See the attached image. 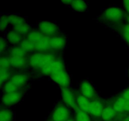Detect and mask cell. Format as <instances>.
Segmentation results:
<instances>
[{
    "mask_svg": "<svg viewBox=\"0 0 129 121\" xmlns=\"http://www.w3.org/2000/svg\"><path fill=\"white\" fill-rule=\"evenodd\" d=\"M90 102L89 99L83 95H78L76 98V103L79 109L88 113Z\"/></svg>",
    "mask_w": 129,
    "mask_h": 121,
    "instance_id": "16",
    "label": "cell"
},
{
    "mask_svg": "<svg viewBox=\"0 0 129 121\" xmlns=\"http://www.w3.org/2000/svg\"><path fill=\"white\" fill-rule=\"evenodd\" d=\"M124 14L122 9L117 6H112L106 9L102 14L103 19L109 22H118L123 19Z\"/></svg>",
    "mask_w": 129,
    "mask_h": 121,
    "instance_id": "3",
    "label": "cell"
},
{
    "mask_svg": "<svg viewBox=\"0 0 129 121\" xmlns=\"http://www.w3.org/2000/svg\"><path fill=\"white\" fill-rule=\"evenodd\" d=\"M66 45V40L62 36H55L51 37L50 47L51 49L56 50H61L64 49Z\"/></svg>",
    "mask_w": 129,
    "mask_h": 121,
    "instance_id": "11",
    "label": "cell"
},
{
    "mask_svg": "<svg viewBox=\"0 0 129 121\" xmlns=\"http://www.w3.org/2000/svg\"><path fill=\"white\" fill-rule=\"evenodd\" d=\"M10 60L11 66L16 69H21L24 68L26 64V59L25 57L10 56Z\"/></svg>",
    "mask_w": 129,
    "mask_h": 121,
    "instance_id": "14",
    "label": "cell"
},
{
    "mask_svg": "<svg viewBox=\"0 0 129 121\" xmlns=\"http://www.w3.org/2000/svg\"><path fill=\"white\" fill-rule=\"evenodd\" d=\"M126 100V103H125V111L127 112H129V100Z\"/></svg>",
    "mask_w": 129,
    "mask_h": 121,
    "instance_id": "35",
    "label": "cell"
},
{
    "mask_svg": "<svg viewBox=\"0 0 129 121\" xmlns=\"http://www.w3.org/2000/svg\"><path fill=\"white\" fill-rule=\"evenodd\" d=\"M22 97L21 92L18 91L13 93H4L1 97V102L5 106H12L18 103Z\"/></svg>",
    "mask_w": 129,
    "mask_h": 121,
    "instance_id": "8",
    "label": "cell"
},
{
    "mask_svg": "<svg viewBox=\"0 0 129 121\" xmlns=\"http://www.w3.org/2000/svg\"><path fill=\"white\" fill-rule=\"evenodd\" d=\"M8 17L9 22L10 25H12L13 26L19 25L20 23L25 22V19L23 16L18 15H15V14H11V15H8Z\"/></svg>",
    "mask_w": 129,
    "mask_h": 121,
    "instance_id": "21",
    "label": "cell"
},
{
    "mask_svg": "<svg viewBox=\"0 0 129 121\" xmlns=\"http://www.w3.org/2000/svg\"><path fill=\"white\" fill-rule=\"evenodd\" d=\"M116 112L113 107L110 106L105 107L102 114V117L105 121H110L115 116Z\"/></svg>",
    "mask_w": 129,
    "mask_h": 121,
    "instance_id": "18",
    "label": "cell"
},
{
    "mask_svg": "<svg viewBox=\"0 0 129 121\" xmlns=\"http://www.w3.org/2000/svg\"><path fill=\"white\" fill-rule=\"evenodd\" d=\"M76 111V121H91L89 113L80 109H78Z\"/></svg>",
    "mask_w": 129,
    "mask_h": 121,
    "instance_id": "27",
    "label": "cell"
},
{
    "mask_svg": "<svg viewBox=\"0 0 129 121\" xmlns=\"http://www.w3.org/2000/svg\"><path fill=\"white\" fill-rule=\"evenodd\" d=\"M10 73L9 69H0V81L1 86L3 83H6L10 79Z\"/></svg>",
    "mask_w": 129,
    "mask_h": 121,
    "instance_id": "28",
    "label": "cell"
},
{
    "mask_svg": "<svg viewBox=\"0 0 129 121\" xmlns=\"http://www.w3.org/2000/svg\"><path fill=\"white\" fill-rule=\"evenodd\" d=\"M10 81L19 88L26 83L28 81V76L25 74H15L10 78Z\"/></svg>",
    "mask_w": 129,
    "mask_h": 121,
    "instance_id": "15",
    "label": "cell"
},
{
    "mask_svg": "<svg viewBox=\"0 0 129 121\" xmlns=\"http://www.w3.org/2000/svg\"><path fill=\"white\" fill-rule=\"evenodd\" d=\"M39 30L45 36L52 37L55 36L59 32L57 25L50 21H42L38 24Z\"/></svg>",
    "mask_w": 129,
    "mask_h": 121,
    "instance_id": "5",
    "label": "cell"
},
{
    "mask_svg": "<svg viewBox=\"0 0 129 121\" xmlns=\"http://www.w3.org/2000/svg\"><path fill=\"white\" fill-rule=\"evenodd\" d=\"M103 109V105L100 101L93 100L90 102L88 113L93 117H98L102 116Z\"/></svg>",
    "mask_w": 129,
    "mask_h": 121,
    "instance_id": "10",
    "label": "cell"
},
{
    "mask_svg": "<svg viewBox=\"0 0 129 121\" xmlns=\"http://www.w3.org/2000/svg\"><path fill=\"white\" fill-rule=\"evenodd\" d=\"M2 88L4 93H13V92H17L18 89V88L16 86H15L12 82L10 81V80L8 81L6 83H5V84H4V86H3Z\"/></svg>",
    "mask_w": 129,
    "mask_h": 121,
    "instance_id": "26",
    "label": "cell"
},
{
    "mask_svg": "<svg viewBox=\"0 0 129 121\" xmlns=\"http://www.w3.org/2000/svg\"><path fill=\"white\" fill-rule=\"evenodd\" d=\"M50 39H51V37L44 35L42 39L39 42L35 44V50L42 52L45 50L51 49Z\"/></svg>",
    "mask_w": 129,
    "mask_h": 121,
    "instance_id": "13",
    "label": "cell"
},
{
    "mask_svg": "<svg viewBox=\"0 0 129 121\" xmlns=\"http://www.w3.org/2000/svg\"><path fill=\"white\" fill-rule=\"evenodd\" d=\"M10 66V57H1L0 59V69H9Z\"/></svg>",
    "mask_w": 129,
    "mask_h": 121,
    "instance_id": "29",
    "label": "cell"
},
{
    "mask_svg": "<svg viewBox=\"0 0 129 121\" xmlns=\"http://www.w3.org/2000/svg\"><path fill=\"white\" fill-rule=\"evenodd\" d=\"M61 95L63 102L66 105L76 110L79 109L76 103V98L71 90L68 88H61Z\"/></svg>",
    "mask_w": 129,
    "mask_h": 121,
    "instance_id": "7",
    "label": "cell"
},
{
    "mask_svg": "<svg viewBox=\"0 0 129 121\" xmlns=\"http://www.w3.org/2000/svg\"><path fill=\"white\" fill-rule=\"evenodd\" d=\"M19 46L21 47L26 52H29L35 50V44L28 39H24L21 42Z\"/></svg>",
    "mask_w": 129,
    "mask_h": 121,
    "instance_id": "22",
    "label": "cell"
},
{
    "mask_svg": "<svg viewBox=\"0 0 129 121\" xmlns=\"http://www.w3.org/2000/svg\"><path fill=\"white\" fill-rule=\"evenodd\" d=\"M70 116L71 112L68 107L60 103L54 108L47 121H67Z\"/></svg>",
    "mask_w": 129,
    "mask_h": 121,
    "instance_id": "2",
    "label": "cell"
},
{
    "mask_svg": "<svg viewBox=\"0 0 129 121\" xmlns=\"http://www.w3.org/2000/svg\"><path fill=\"white\" fill-rule=\"evenodd\" d=\"M67 121H75V120H73V119H69V120H68Z\"/></svg>",
    "mask_w": 129,
    "mask_h": 121,
    "instance_id": "38",
    "label": "cell"
},
{
    "mask_svg": "<svg viewBox=\"0 0 129 121\" xmlns=\"http://www.w3.org/2000/svg\"><path fill=\"white\" fill-rule=\"evenodd\" d=\"M44 36V35L39 30H31L26 35V39L35 44L39 42Z\"/></svg>",
    "mask_w": 129,
    "mask_h": 121,
    "instance_id": "19",
    "label": "cell"
},
{
    "mask_svg": "<svg viewBox=\"0 0 129 121\" xmlns=\"http://www.w3.org/2000/svg\"><path fill=\"white\" fill-rule=\"evenodd\" d=\"M10 25L8 15H2L0 19V29L1 32L6 30V28Z\"/></svg>",
    "mask_w": 129,
    "mask_h": 121,
    "instance_id": "30",
    "label": "cell"
},
{
    "mask_svg": "<svg viewBox=\"0 0 129 121\" xmlns=\"http://www.w3.org/2000/svg\"><path fill=\"white\" fill-rule=\"evenodd\" d=\"M13 30L18 33L21 35H28V33L31 31V28H30L29 24L25 21V22L22 23L14 26Z\"/></svg>",
    "mask_w": 129,
    "mask_h": 121,
    "instance_id": "17",
    "label": "cell"
},
{
    "mask_svg": "<svg viewBox=\"0 0 129 121\" xmlns=\"http://www.w3.org/2000/svg\"><path fill=\"white\" fill-rule=\"evenodd\" d=\"M71 6L76 11H84L87 10L88 5L84 1H72Z\"/></svg>",
    "mask_w": 129,
    "mask_h": 121,
    "instance_id": "20",
    "label": "cell"
},
{
    "mask_svg": "<svg viewBox=\"0 0 129 121\" xmlns=\"http://www.w3.org/2000/svg\"><path fill=\"white\" fill-rule=\"evenodd\" d=\"M9 53L11 55V56L25 57L27 52H26L20 46L15 45V46L10 48Z\"/></svg>",
    "mask_w": 129,
    "mask_h": 121,
    "instance_id": "24",
    "label": "cell"
},
{
    "mask_svg": "<svg viewBox=\"0 0 129 121\" xmlns=\"http://www.w3.org/2000/svg\"><path fill=\"white\" fill-rule=\"evenodd\" d=\"M122 35H123L125 40L127 42V43L129 45V25L128 24L123 27Z\"/></svg>",
    "mask_w": 129,
    "mask_h": 121,
    "instance_id": "31",
    "label": "cell"
},
{
    "mask_svg": "<svg viewBox=\"0 0 129 121\" xmlns=\"http://www.w3.org/2000/svg\"><path fill=\"white\" fill-rule=\"evenodd\" d=\"M80 92L82 95L88 99H91L95 97V89L91 83L88 81H83L80 85Z\"/></svg>",
    "mask_w": 129,
    "mask_h": 121,
    "instance_id": "9",
    "label": "cell"
},
{
    "mask_svg": "<svg viewBox=\"0 0 129 121\" xmlns=\"http://www.w3.org/2000/svg\"><path fill=\"white\" fill-rule=\"evenodd\" d=\"M128 75H129V70H128Z\"/></svg>",
    "mask_w": 129,
    "mask_h": 121,
    "instance_id": "39",
    "label": "cell"
},
{
    "mask_svg": "<svg viewBox=\"0 0 129 121\" xmlns=\"http://www.w3.org/2000/svg\"><path fill=\"white\" fill-rule=\"evenodd\" d=\"M7 47V40L6 39L1 37L0 39V49H1V52L3 53L5 51Z\"/></svg>",
    "mask_w": 129,
    "mask_h": 121,
    "instance_id": "32",
    "label": "cell"
},
{
    "mask_svg": "<svg viewBox=\"0 0 129 121\" xmlns=\"http://www.w3.org/2000/svg\"><path fill=\"white\" fill-rule=\"evenodd\" d=\"M127 23H128V25H129V15L128 16V17H127Z\"/></svg>",
    "mask_w": 129,
    "mask_h": 121,
    "instance_id": "37",
    "label": "cell"
},
{
    "mask_svg": "<svg viewBox=\"0 0 129 121\" xmlns=\"http://www.w3.org/2000/svg\"><path fill=\"white\" fill-rule=\"evenodd\" d=\"M71 2L72 1H62V3L64 4H65L66 5H71Z\"/></svg>",
    "mask_w": 129,
    "mask_h": 121,
    "instance_id": "36",
    "label": "cell"
},
{
    "mask_svg": "<svg viewBox=\"0 0 129 121\" xmlns=\"http://www.w3.org/2000/svg\"><path fill=\"white\" fill-rule=\"evenodd\" d=\"M13 113L6 108H2L0 113V121H12Z\"/></svg>",
    "mask_w": 129,
    "mask_h": 121,
    "instance_id": "25",
    "label": "cell"
},
{
    "mask_svg": "<svg viewBox=\"0 0 129 121\" xmlns=\"http://www.w3.org/2000/svg\"><path fill=\"white\" fill-rule=\"evenodd\" d=\"M55 59L53 54L44 53L42 52H36L29 57L28 64L34 68H40L49 62Z\"/></svg>",
    "mask_w": 129,
    "mask_h": 121,
    "instance_id": "1",
    "label": "cell"
},
{
    "mask_svg": "<svg viewBox=\"0 0 129 121\" xmlns=\"http://www.w3.org/2000/svg\"><path fill=\"white\" fill-rule=\"evenodd\" d=\"M122 97L124 98L125 99L129 100V88H127L125 91H123L122 93Z\"/></svg>",
    "mask_w": 129,
    "mask_h": 121,
    "instance_id": "33",
    "label": "cell"
},
{
    "mask_svg": "<svg viewBox=\"0 0 129 121\" xmlns=\"http://www.w3.org/2000/svg\"><path fill=\"white\" fill-rule=\"evenodd\" d=\"M6 39L7 42L12 45L20 44L22 41V35L19 34L15 30H9L6 32Z\"/></svg>",
    "mask_w": 129,
    "mask_h": 121,
    "instance_id": "12",
    "label": "cell"
},
{
    "mask_svg": "<svg viewBox=\"0 0 129 121\" xmlns=\"http://www.w3.org/2000/svg\"><path fill=\"white\" fill-rule=\"evenodd\" d=\"M64 68H65V65L62 60L55 59L43 66L41 68V73L44 75L50 76L54 72Z\"/></svg>",
    "mask_w": 129,
    "mask_h": 121,
    "instance_id": "6",
    "label": "cell"
},
{
    "mask_svg": "<svg viewBox=\"0 0 129 121\" xmlns=\"http://www.w3.org/2000/svg\"><path fill=\"white\" fill-rule=\"evenodd\" d=\"M52 80L62 88H68L70 84V78L66 69H62L54 72L50 76Z\"/></svg>",
    "mask_w": 129,
    "mask_h": 121,
    "instance_id": "4",
    "label": "cell"
},
{
    "mask_svg": "<svg viewBox=\"0 0 129 121\" xmlns=\"http://www.w3.org/2000/svg\"><path fill=\"white\" fill-rule=\"evenodd\" d=\"M123 4L125 9L126 11H127V13L129 14V1H123Z\"/></svg>",
    "mask_w": 129,
    "mask_h": 121,
    "instance_id": "34",
    "label": "cell"
},
{
    "mask_svg": "<svg viewBox=\"0 0 129 121\" xmlns=\"http://www.w3.org/2000/svg\"><path fill=\"white\" fill-rule=\"evenodd\" d=\"M125 103L126 100L123 97L118 98L114 103L113 105V109L116 112H121L122 111H125Z\"/></svg>",
    "mask_w": 129,
    "mask_h": 121,
    "instance_id": "23",
    "label": "cell"
}]
</instances>
